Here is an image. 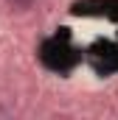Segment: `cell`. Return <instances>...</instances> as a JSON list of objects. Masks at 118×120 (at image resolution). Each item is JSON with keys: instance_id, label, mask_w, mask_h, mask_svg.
<instances>
[{"instance_id": "cell-1", "label": "cell", "mask_w": 118, "mask_h": 120, "mask_svg": "<svg viewBox=\"0 0 118 120\" xmlns=\"http://www.w3.org/2000/svg\"><path fill=\"white\" fill-rule=\"evenodd\" d=\"M11 8H17V11H25V8H31L34 6V0H6Z\"/></svg>"}]
</instances>
